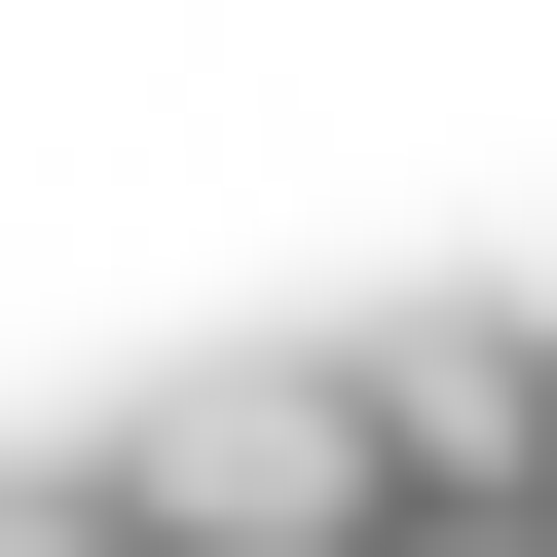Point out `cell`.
I'll return each instance as SVG.
<instances>
[{
	"instance_id": "3957f363",
	"label": "cell",
	"mask_w": 557,
	"mask_h": 557,
	"mask_svg": "<svg viewBox=\"0 0 557 557\" xmlns=\"http://www.w3.org/2000/svg\"><path fill=\"white\" fill-rule=\"evenodd\" d=\"M0 557H112V483H75V520H0Z\"/></svg>"
},
{
	"instance_id": "7a4b0ae2",
	"label": "cell",
	"mask_w": 557,
	"mask_h": 557,
	"mask_svg": "<svg viewBox=\"0 0 557 557\" xmlns=\"http://www.w3.org/2000/svg\"><path fill=\"white\" fill-rule=\"evenodd\" d=\"M372 483H409V520H557V335H520V298H409V335H372Z\"/></svg>"
},
{
	"instance_id": "6da1fadb",
	"label": "cell",
	"mask_w": 557,
	"mask_h": 557,
	"mask_svg": "<svg viewBox=\"0 0 557 557\" xmlns=\"http://www.w3.org/2000/svg\"><path fill=\"white\" fill-rule=\"evenodd\" d=\"M112 557H409V483H372V372H186V409L112 446Z\"/></svg>"
}]
</instances>
